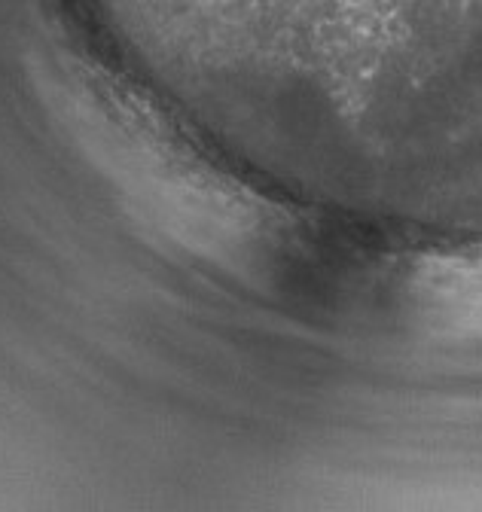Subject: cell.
<instances>
[{
    "label": "cell",
    "mask_w": 482,
    "mask_h": 512,
    "mask_svg": "<svg viewBox=\"0 0 482 512\" xmlns=\"http://www.w3.org/2000/svg\"><path fill=\"white\" fill-rule=\"evenodd\" d=\"M385 305L431 339L482 342V247L418 250L391 260Z\"/></svg>",
    "instance_id": "7a4b0ae2"
},
{
    "label": "cell",
    "mask_w": 482,
    "mask_h": 512,
    "mask_svg": "<svg viewBox=\"0 0 482 512\" xmlns=\"http://www.w3.org/2000/svg\"><path fill=\"white\" fill-rule=\"evenodd\" d=\"M55 113L141 229L235 275L263 223L266 196L214 165L159 110L110 80L58 83Z\"/></svg>",
    "instance_id": "6da1fadb"
}]
</instances>
